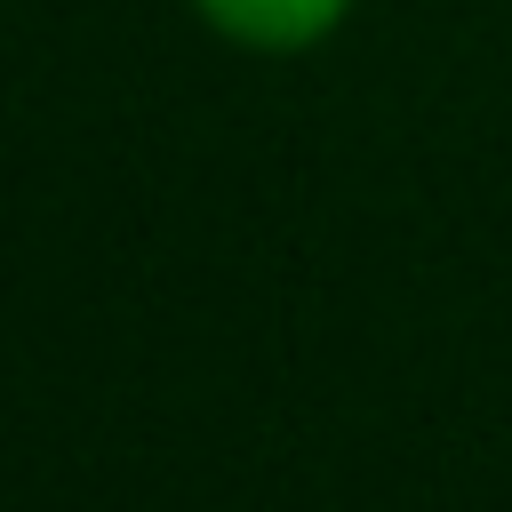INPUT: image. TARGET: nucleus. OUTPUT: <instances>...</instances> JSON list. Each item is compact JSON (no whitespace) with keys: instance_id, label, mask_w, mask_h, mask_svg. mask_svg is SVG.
Returning <instances> with one entry per match:
<instances>
[{"instance_id":"f257e3e1","label":"nucleus","mask_w":512,"mask_h":512,"mask_svg":"<svg viewBox=\"0 0 512 512\" xmlns=\"http://www.w3.org/2000/svg\"><path fill=\"white\" fill-rule=\"evenodd\" d=\"M192 16H200L208 32H224L232 48L304 56V48H320V40L352 16V0H192Z\"/></svg>"}]
</instances>
